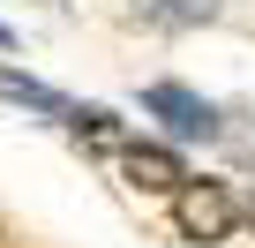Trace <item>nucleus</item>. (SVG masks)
Here are the masks:
<instances>
[{
    "label": "nucleus",
    "mask_w": 255,
    "mask_h": 248,
    "mask_svg": "<svg viewBox=\"0 0 255 248\" xmlns=\"http://www.w3.org/2000/svg\"><path fill=\"white\" fill-rule=\"evenodd\" d=\"M233 218H240V203H233L225 181H188V188L173 196V226H180L188 241H225Z\"/></svg>",
    "instance_id": "f257e3e1"
},
{
    "label": "nucleus",
    "mask_w": 255,
    "mask_h": 248,
    "mask_svg": "<svg viewBox=\"0 0 255 248\" xmlns=\"http://www.w3.org/2000/svg\"><path fill=\"white\" fill-rule=\"evenodd\" d=\"M143 113H150V120H165V128H173V136H188V143H210V136H218V105H210V98H195L188 83H150V90H143Z\"/></svg>",
    "instance_id": "f03ea898"
},
{
    "label": "nucleus",
    "mask_w": 255,
    "mask_h": 248,
    "mask_svg": "<svg viewBox=\"0 0 255 248\" xmlns=\"http://www.w3.org/2000/svg\"><path fill=\"white\" fill-rule=\"evenodd\" d=\"M120 173L135 181L143 196H180V188L195 181V173L180 166V151H165V143H128V151H120Z\"/></svg>",
    "instance_id": "7ed1b4c3"
},
{
    "label": "nucleus",
    "mask_w": 255,
    "mask_h": 248,
    "mask_svg": "<svg viewBox=\"0 0 255 248\" xmlns=\"http://www.w3.org/2000/svg\"><path fill=\"white\" fill-rule=\"evenodd\" d=\"M0 98H23V105H38V113H60V120L75 113L68 98H53L45 83H30V75H15V68H0Z\"/></svg>",
    "instance_id": "20e7f679"
},
{
    "label": "nucleus",
    "mask_w": 255,
    "mask_h": 248,
    "mask_svg": "<svg viewBox=\"0 0 255 248\" xmlns=\"http://www.w3.org/2000/svg\"><path fill=\"white\" fill-rule=\"evenodd\" d=\"M135 8H143L150 23H210L225 0H135Z\"/></svg>",
    "instance_id": "39448f33"
},
{
    "label": "nucleus",
    "mask_w": 255,
    "mask_h": 248,
    "mask_svg": "<svg viewBox=\"0 0 255 248\" xmlns=\"http://www.w3.org/2000/svg\"><path fill=\"white\" fill-rule=\"evenodd\" d=\"M68 128L90 136V143H113V113H105V105H75V113H68Z\"/></svg>",
    "instance_id": "423d86ee"
},
{
    "label": "nucleus",
    "mask_w": 255,
    "mask_h": 248,
    "mask_svg": "<svg viewBox=\"0 0 255 248\" xmlns=\"http://www.w3.org/2000/svg\"><path fill=\"white\" fill-rule=\"evenodd\" d=\"M248 226H255V203H248Z\"/></svg>",
    "instance_id": "0eeeda50"
}]
</instances>
